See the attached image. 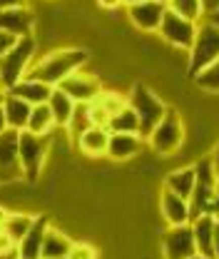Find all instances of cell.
Returning a JSON list of instances; mask_svg holds the SVG:
<instances>
[{"instance_id":"obj_10","label":"cell","mask_w":219,"mask_h":259,"mask_svg":"<svg viewBox=\"0 0 219 259\" xmlns=\"http://www.w3.org/2000/svg\"><path fill=\"white\" fill-rule=\"evenodd\" d=\"M58 88L63 90L65 95L72 97L75 102H93L95 97L105 90V88H102V80H100L97 75L82 72V67L75 70L72 75H67Z\"/></svg>"},{"instance_id":"obj_35","label":"cell","mask_w":219,"mask_h":259,"mask_svg":"<svg viewBox=\"0 0 219 259\" xmlns=\"http://www.w3.org/2000/svg\"><path fill=\"white\" fill-rule=\"evenodd\" d=\"M212 249H214V259H219V222H214V237H212Z\"/></svg>"},{"instance_id":"obj_15","label":"cell","mask_w":219,"mask_h":259,"mask_svg":"<svg viewBox=\"0 0 219 259\" xmlns=\"http://www.w3.org/2000/svg\"><path fill=\"white\" fill-rule=\"evenodd\" d=\"M159 212H162V220L167 222V227L187 225L189 222V199L169 192V190H162V194H159Z\"/></svg>"},{"instance_id":"obj_11","label":"cell","mask_w":219,"mask_h":259,"mask_svg":"<svg viewBox=\"0 0 219 259\" xmlns=\"http://www.w3.org/2000/svg\"><path fill=\"white\" fill-rule=\"evenodd\" d=\"M167 5L164 0H142L135 5H127V20L142 32H157L162 15H164Z\"/></svg>"},{"instance_id":"obj_3","label":"cell","mask_w":219,"mask_h":259,"mask_svg":"<svg viewBox=\"0 0 219 259\" xmlns=\"http://www.w3.org/2000/svg\"><path fill=\"white\" fill-rule=\"evenodd\" d=\"M127 105L135 110L137 120H140V135L147 140V135L157 127V122L164 117L167 105L152 93V88H147L145 82H135L129 95H127Z\"/></svg>"},{"instance_id":"obj_1","label":"cell","mask_w":219,"mask_h":259,"mask_svg":"<svg viewBox=\"0 0 219 259\" xmlns=\"http://www.w3.org/2000/svg\"><path fill=\"white\" fill-rule=\"evenodd\" d=\"M90 58L87 50L82 48H60V50H50L45 53L40 60H32L28 77H35L50 88H58L67 75H72L75 70L85 67Z\"/></svg>"},{"instance_id":"obj_38","label":"cell","mask_w":219,"mask_h":259,"mask_svg":"<svg viewBox=\"0 0 219 259\" xmlns=\"http://www.w3.org/2000/svg\"><path fill=\"white\" fill-rule=\"evenodd\" d=\"M8 130V122H5V115H3V105H0V135Z\"/></svg>"},{"instance_id":"obj_36","label":"cell","mask_w":219,"mask_h":259,"mask_svg":"<svg viewBox=\"0 0 219 259\" xmlns=\"http://www.w3.org/2000/svg\"><path fill=\"white\" fill-rule=\"evenodd\" d=\"M202 5H204V15H209V13L219 10V0H202Z\"/></svg>"},{"instance_id":"obj_13","label":"cell","mask_w":219,"mask_h":259,"mask_svg":"<svg viewBox=\"0 0 219 259\" xmlns=\"http://www.w3.org/2000/svg\"><path fill=\"white\" fill-rule=\"evenodd\" d=\"M107 142H110V130L100 127V125H90L75 137V147L87 157V160H100L107 155Z\"/></svg>"},{"instance_id":"obj_43","label":"cell","mask_w":219,"mask_h":259,"mask_svg":"<svg viewBox=\"0 0 219 259\" xmlns=\"http://www.w3.org/2000/svg\"><path fill=\"white\" fill-rule=\"evenodd\" d=\"M189 259H204V257H199V254H194V257H189Z\"/></svg>"},{"instance_id":"obj_40","label":"cell","mask_w":219,"mask_h":259,"mask_svg":"<svg viewBox=\"0 0 219 259\" xmlns=\"http://www.w3.org/2000/svg\"><path fill=\"white\" fill-rule=\"evenodd\" d=\"M5 95H8V90H5V88L0 85V105H3V100H5Z\"/></svg>"},{"instance_id":"obj_14","label":"cell","mask_w":219,"mask_h":259,"mask_svg":"<svg viewBox=\"0 0 219 259\" xmlns=\"http://www.w3.org/2000/svg\"><path fill=\"white\" fill-rule=\"evenodd\" d=\"M32 28H35V15L28 5L0 10V30L10 32L15 37H25V35H32Z\"/></svg>"},{"instance_id":"obj_37","label":"cell","mask_w":219,"mask_h":259,"mask_svg":"<svg viewBox=\"0 0 219 259\" xmlns=\"http://www.w3.org/2000/svg\"><path fill=\"white\" fill-rule=\"evenodd\" d=\"M8 214H10V209L0 204V229H3V225H5V220H8Z\"/></svg>"},{"instance_id":"obj_19","label":"cell","mask_w":219,"mask_h":259,"mask_svg":"<svg viewBox=\"0 0 219 259\" xmlns=\"http://www.w3.org/2000/svg\"><path fill=\"white\" fill-rule=\"evenodd\" d=\"M8 93L15 95V97H20V100H25V102H30V105H40V102H48L53 88L45 85V82H40V80H35V77H28V75H25V77L18 80Z\"/></svg>"},{"instance_id":"obj_22","label":"cell","mask_w":219,"mask_h":259,"mask_svg":"<svg viewBox=\"0 0 219 259\" xmlns=\"http://www.w3.org/2000/svg\"><path fill=\"white\" fill-rule=\"evenodd\" d=\"M164 190L180 194L189 199V194L194 190V167H180V169H172L167 177H164Z\"/></svg>"},{"instance_id":"obj_4","label":"cell","mask_w":219,"mask_h":259,"mask_svg":"<svg viewBox=\"0 0 219 259\" xmlns=\"http://www.w3.org/2000/svg\"><path fill=\"white\" fill-rule=\"evenodd\" d=\"M48 152H50V135H32L28 130L18 135V157L25 182H35L40 177Z\"/></svg>"},{"instance_id":"obj_39","label":"cell","mask_w":219,"mask_h":259,"mask_svg":"<svg viewBox=\"0 0 219 259\" xmlns=\"http://www.w3.org/2000/svg\"><path fill=\"white\" fill-rule=\"evenodd\" d=\"M207 18H209V23H214V25H219V10H214V13H209Z\"/></svg>"},{"instance_id":"obj_16","label":"cell","mask_w":219,"mask_h":259,"mask_svg":"<svg viewBox=\"0 0 219 259\" xmlns=\"http://www.w3.org/2000/svg\"><path fill=\"white\" fill-rule=\"evenodd\" d=\"M50 227V220L45 214H37L32 220V227L28 229V234L18 242V252H20V259H40V252H42V237Z\"/></svg>"},{"instance_id":"obj_18","label":"cell","mask_w":219,"mask_h":259,"mask_svg":"<svg viewBox=\"0 0 219 259\" xmlns=\"http://www.w3.org/2000/svg\"><path fill=\"white\" fill-rule=\"evenodd\" d=\"M32 105L20 100L15 95H5L3 100V115H5V122H8V130H15V132H23L25 125H28V117H30Z\"/></svg>"},{"instance_id":"obj_7","label":"cell","mask_w":219,"mask_h":259,"mask_svg":"<svg viewBox=\"0 0 219 259\" xmlns=\"http://www.w3.org/2000/svg\"><path fill=\"white\" fill-rule=\"evenodd\" d=\"M157 32H159V37H162L167 45L189 53V48H192V42H194V35H197V23L182 18V15H177V13H172V10H164Z\"/></svg>"},{"instance_id":"obj_41","label":"cell","mask_w":219,"mask_h":259,"mask_svg":"<svg viewBox=\"0 0 219 259\" xmlns=\"http://www.w3.org/2000/svg\"><path fill=\"white\" fill-rule=\"evenodd\" d=\"M125 5H135V3H142V0H122Z\"/></svg>"},{"instance_id":"obj_6","label":"cell","mask_w":219,"mask_h":259,"mask_svg":"<svg viewBox=\"0 0 219 259\" xmlns=\"http://www.w3.org/2000/svg\"><path fill=\"white\" fill-rule=\"evenodd\" d=\"M219 58V25L214 23H202L197 25V35L194 42L189 48V65L187 72L194 77L199 70H204L209 63H214Z\"/></svg>"},{"instance_id":"obj_28","label":"cell","mask_w":219,"mask_h":259,"mask_svg":"<svg viewBox=\"0 0 219 259\" xmlns=\"http://www.w3.org/2000/svg\"><path fill=\"white\" fill-rule=\"evenodd\" d=\"M67 259H97V249H95L90 242H72L70 244V252H67Z\"/></svg>"},{"instance_id":"obj_31","label":"cell","mask_w":219,"mask_h":259,"mask_svg":"<svg viewBox=\"0 0 219 259\" xmlns=\"http://www.w3.org/2000/svg\"><path fill=\"white\" fill-rule=\"evenodd\" d=\"M209 214H212V217L219 222V180H217V185H214V194H212V207H209Z\"/></svg>"},{"instance_id":"obj_20","label":"cell","mask_w":219,"mask_h":259,"mask_svg":"<svg viewBox=\"0 0 219 259\" xmlns=\"http://www.w3.org/2000/svg\"><path fill=\"white\" fill-rule=\"evenodd\" d=\"M48 107L53 112L55 127H67V122L72 117V110H75V100L70 95H65L60 88H53V93L48 97Z\"/></svg>"},{"instance_id":"obj_21","label":"cell","mask_w":219,"mask_h":259,"mask_svg":"<svg viewBox=\"0 0 219 259\" xmlns=\"http://www.w3.org/2000/svg\"><path fill=\"white\" fill-rule=\"evenodd\" d=\"M70 244H72V239L60 232V229H55V227L50 225L48 227V232H45V237H42V252H40V257H67V252H70Z\"/></svg>"},{"instance_id":"obj_5","label":"cell","mask_w":219,"mask_h":259,"mask_svg":"<svg viewBox=\"0 0 219 259\" xmlns=\"http://www.w3.org/2000/svg\"><path fill=\"white\" fill-rule=\"evenodd\" d=\"M150 147H152V152L157 155H174V152H180V147L185 145V125H182V117H180V112L177 110H172V107H167V112H164V117L157 122V127L147 135V140H145Z\"/></svg>"},{"instance_id":"obj_34","label":"cell","mask_w":219,"mask_h":259,"mask_svg":"<svg viewBox=\"0 0 219 259\" xmlns=\"http://www.w3.org/2000/svg\"><path fill=\"white\" fill-rule=\"evenodd\" d=\"M212 167H214V175H217V180H219V142L214 145V150H212Z\"/></svg>"},{"instance_id":"obj_25","label":"cell","mask_w":219,"mask_h":259,"mask_svg":"<svg viewBox=\"0 0 219 259\" xmlns=\"http://www.w3.org/2000/svg\"><path fill=\"white\" fill-rule=\"evenodd\" d=\"M32 214H28V212H10L8 214V220H5V225H3V229L15 239V242H20L25 234H28V229L32 227Z\"/></svg>"},{"instance_id":"obj_30","label":"cell","mask_w":219,"mask_h":259,"mask_svg":"<svg viewBox=\"0 0 219 259\" xmlns=\"http://www.w3.org/2000/svg\"><path fill=\"white\" fill-rule=\"evenodd\" d=\"M15 40H18L15 35H10V32H5V30H0V58H3V55H5V53H8V50H10L13 45H15Z\"/></svg>"},{"instance_id":"obj_29","label":"cell","mask_w":219,"mask_h":259,"mask_svg":"<svg viewBox=\"0 0 219 259\" xmlns=\"http://www.w3.org/2000/svg\"><path fill=\"white\" fill-rule=\"evenodd\" d=\"M0 259H20L18 242H15L5 229H0Z\"/></svg>"},{"instance_id":"obj_23","label":"cell","mask_w":219,"mask_h":259,"mask_svg":"<svg viewBox=\"0 0 219 259\" xmlns=\"http://www.w3.org/2000/svg\"><path fill=\"white\" fill-rule=\"evenodd\" d=\"M28 132L32 135H50L55 130V120H53V112L48 107V102H40V105H32L30 117H28Z\"/></svg>"},{"instance_id":"obj_2","label":"cell","mask_w":219,"mask_h":259,"mask_svg":"<svg viewBox=\"0 0 219 259\" xmlns=\"http://www.w3.org/2000/svg\"><path fill=\"white\" fill-rule=\"evenodd\" d=\"M35 53H37L35 35H25V37H18L15 45L0 58V85L5 90H10L18 80L28 75L32 60H35Z\"/></svg>"},{"instance_id":"obj_26","label":"cell","mask_w":219,"mask_h":259,"mask_svg":"<svg viewBox=\"0 0 219 259\" xmlns=\"http://www.w3.org/2000/svg\"><path fill=\"white\" fill-rule=\"evenodd\" d=\"M164 5H167V10H172V13L187 18V20H194V23H199L202 15H204L202 0H164Z\"/></svg>"},{"instance_id":"obj_8","label":"cell","mask_w":219,"mask_h":259,"mask_svg":"<svg viewBox=\"0 0 219 259\" xmlns=\"http://www.w3.org/2000/svg\"><path fill=\"white\" fill-rule=\"evenodd\" d=\"M18 135L15 130H5L0 135V185H15L23 180V167L18 157Z\"/></svg>"},{"instance_id":"obj_24","label":"cell","mask_w":219,"mask_h":259,"mask_svg":"<svg viewBox=\"0 0 219 259\" xmlns=\"http://www.w3.org/2000/svg\"><path fill=\"white\" fill-rule=\"evenodd\" d=\"M107 130H110V132H135V135H140V120H137L135 110H132L129 105H125L120 112L112 115Z\"/></svg>"},{"instance_id":"obj_27","label":"cell","mask_w":219,"mask_h":259,"mask_svg":"<svg viewBox=\"0 0 219 259\" xmlns=\"http://www.w3.org/2000/svg\"><path fill=\"white\" fill-rule=\"evenodd\" d=\"M194 82H197V88L199 90H204V93H219V58L214 63H209L204 70H199L197 75H194Z\"/></svg>"},{"instance_id":"obj_33","label":"cell","mask_w":219,"mask_h":259,"mask_svg":"<svg viewBox=\"0 0 219 259\" xmlns=\"http://www.w3.org/2000/svg\"><path fill=\"white\" fill-rule=\"evenodd\" d=\"M28 0H0V10H5V8H23Z\"/></svg>"},{"instance_id":"obj_42","label":"cell","mask_w":219,"mask_h":259,"mask_svg":"<svg viewBox=\"0 0 219 259\" xmlns=\"http://www.w3.org/2000/svg\"><path fill=\"white\" fill-rule=\"evenodd\" d=\"M40 259H53V257H40ZM58 259H67V257H58Z\"/></svg>"},{"instance_id":"obj_17","label":"cell","mask_w":219,"mask_h":259,"mask_svg":"<svg viewBox=\"0 0 219 259\" xmlns=\"http://www.w3.org/2000/svg\"><path fill=\"white\" fill-rule=\"evenodd\" d=\"M214 217L212 214H199L194 217L192 225V234H194V244H197V254L204 259H214V249H212V237H214Z\"/></svg>"},{"instance_id":"obj_9","label":"cell","mask_w":219,"mask_h":259,"mask_svg":"<svg viewBox=\"0 0 219 259\" xmlns=\"http://www.w3.org/2000/svg\"><path fill=\"white\" fill-rule=\"evenodd\" d=\"M197 254V244H194V234L192 225H177L169 227L162 234V257L164 259H189Z\"/></svg>"},{"instance_id":"obj_12","label":"cell","mask_w":219,"mask_h":259,"mask_svg":"<svg viewBox=\"0 0 219 259\" xmlns=\"http://www.w3.org/2000/svg\"><path fill=\"white\" fill-rule=\"evenodd\" d=\"M145 147V137L135 135V132H110V142H107V160L112 162H127L140 155V150Z\"/></svg>"},{"instance_id":"obj_32","label":"cell","mask_w":219,"mask_h":259,"mask_svg":"<svg viewBox=\"0 0 219 259\" xmlns=\"http://www.w3.org/2000/svg\"><path fill=\"white\" fill-rule=\"evenodd\" d=\"M97 5H100L102 10H117V8H122L125 3H122V0H97Z\"/></svg>"}]
</instances>
